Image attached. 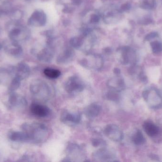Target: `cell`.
<instances>
[{"label": "cell", "mask_w": 162, "mask_h": 162, "mask_svg": "<svg viewBox=\"0 0 162 162\" xmlns=\"http://www.w3.org/2000/svg\"><path fill=\"white\" fill-rule=\"evenodd\" d=\"M22 129L27 135L28 141L33 143H43L49 136L48 128L41 123L24 124L22 125Z\"/></svg>", "instance_id": "obj_1"}, {"label": "cell", "mask_w": 162, "mask_h": 162, "mask_svg": "<svg viewBox=\"0 0 162 162\" xmlns=\"http://www.w3.org/2000/svg\"><path fill=\"white\" fill-rule=\"evenodd\" d=\"M30 91L35 98L42 101L49 100L52 95L50 86L40 79H37L32 82L30 85Z\"/></svg>", "instance_id": "obj_2"}, {"label": "cell", "mask_w": 162, "mask_h": 162, "mask_svg": "<svg viewBox=\"0 0 162 162\" xmlns=\"http://www.w3.org/2000/svg\"><path fill=\"white\" fill-rule=\"evenodd\" d=\"M142 96L147 105L152 109H159L162 107V95L155 88H149L142 93Z\"/></svg>", "instance_id": "obj_3"}, {"label": "cell", "mask_w": 162, "mask_h": 162, "mask_svg": "<svg viewBox=\"0 0 162 162\" xmlns=\"http://www.w3.org/2000/svg\"><path fill=\"white\" fill-rule=\"evenodd\" d=\"M85 85L82 79L77 76H72L68 79L64 85V89L68 93L76 94L84 89Z\"/></svg>", "instance_id": "obj_4"}, {"label": "cell", "mask_w": 162, "mask_h": 162, "mask_svg": "<svg viewBox=\"0 0 162 162\" xmlns=\"http://www.w3.org/2000/svg\"><path fill=\"white\" fill-rule=\"evenodd\" d=\"M9 27V37L12 42H19L28 37L27 30L20 24H13Z\"/></svg>", "instance_id": "obj_5"}, {"label": "cell", "mask_w": 162, "mask_h": 162, "mask_svg": "<svg viewBox=\"0 0 162 162\" xmlns=\"http://www.w3.org/2000/svg\"><path fill=\"white\" fill-rule=\"evenodd\" d=\"M92 158L96 162H108L116 161V155L112 150L102 148L94 152Z\"/></svg>", "instance_id": "obj_6"}, {"label": "cell", "mask_w": 162, "mask_h": 162, "mask_svg": "<svg viewBox=\"0 0 162 162\" xmlns=\"http://www.w3.org/2000/svg\"><path fill=\"white\" fill-rule=\"evenodd\" d=\"M104 133L108 138L114 142H120L123 139V133L122 130L115 124H109L106 126Z\"/></svg>", "instance_id": "obj_7"}, {"label": "cell", "mask_w": 162, "mask_h": 162, "mask_svg": "<svg viewBox=\"0 0 162 162\" xmlns=\"http://www.w3.org/2000/svg\"><path fill=\"white\" fill-rule=\"evenodd\" d=\"M61 120L65 124L74 126L80 123L81 115L79 113L73 112L65 110L62 112Z\"/></svg>", "instance_id": "obj_8"}, {"label": "cell", "mask_w": 162, "mask_h": 162, "mask_svg": "<svg viewBox=\"0 0 162 162\" xmlns=\"http://www.w3.org/2000/svg\"><path fill=\"white\" fill-rule=\"evenodd\" d=\"M69 161H80L83 157L82 150L80 146L74 143L69 144L67 148Z\"/></svg>", "instance_id": "obj_9"}, {"label": "cell", "mask_w": 162, "mask_h": 162, "mask_svg": "<svg viewBox=\"0 0 162 162\" xmlns=\"http://www.w3.org/2000/svg\"><path fill=\"white\" fill-rule=\"evenodd\" d=\"M107 86L110 90L119 92L125 89V81L119 75L112 77L107 81Z\"/></svg>", "instance_id": "obj_10"}, {"label": "cell", "mask_w": 162, "mask_h": 162, "mask_svg": "<svg viewBox=\"0 0 162 162\" xmlns=\"http://www.w3.org/2000/svg\"><path fill=\"white\" fill-rule=\"evenodd\" d=\"M31 111L35 116L40 117H46L50 113V108L38 103L32 104L31 106Z\"/></svg>", "instance_id": "obj_11"}, {"label": "cell", "mask_w": 162, "mask_h": 162, "mask_svg": "<svg viewBox=\"0 0 162 162\" xmlns=\"http://www.w3.org/2000/svg\"><path fill=\"white\" fill-rule=\"evenodd\" d=\"M143 128L146 135L152 138L157 137L160 134L159 127L151 121L147 120L144 122Z\"/></svg>", "instance_id": "obj_12"}, {"label": "cell", "mask_w": 162, "mask_h": 162, "mask_svg": "<svg viewBox=\"0 0 162 162\" xmlns=\"http://www.w3.org/2000/svg\"><path fill=\"white\" fill-rule=\"evenodd\" d=\"M46 21V15L39 11H35L28 20L29 25L34 26H40L44 25Z\"/></svg>", "instance_id": "obj_13"}, {"label": "cell", "mask_w": 162, "mask_h": 162, "mask_svg": "<svg viewBox=\"0 0 162 162\" xmlns=\"http://www.w3.org/2000/svg\"><path fill=\"white\" fill-rule=\"evenodd\" d=\"M101 106L100 104L95 102L90 104L85 109V114L88 118L96 117L100 113Z\"/></svg>", "instance_id": "obj_14"}, {"label": "cell", "mask_w": 162, "mask_h": 162, "mask_svg": "<svg viewBox=\"0 0 162 162\" xmlns=\"http://www.w3.org/2000/svg\"><path fill=\"white\" fill-rule=\"evenodd\" d=\"M5 51L7 54L14 57H19L22 53V48L18 42H13L5 48Z\"/></svg>", "instance_id": "obj_15"}, {"label": "cell", "mask_w": 162, "mask_h": 162, "mask_svg": "<svg viewBox=\"0 0 162 162\" xmlns=\"http://www.w3.org/2000/svg\"><path fill=\"white\" fill-rule=\"evenodd\" d=\"M30 74V68L26 63L22 62L18 64L16 68V77L22 80L28 77Z\"/></svg>", "instance_id": "obj_16"}, {"label": "cell", "mask_w": 162, "mask_h": 162, "mask_svg": "<svg viewBox=\"0 0 162 162\" xmlns=\"http://www.w3.org/2000/svg\"><path fill=\"white\" fill-rule=\"evenodd\" d=\"M136 60V56L133 51L127 50L123 52L121 61L124 65L134 63Z\"/></svg>", "instance_id": "obj_17"}, {"label": "cell", "mask_w": 162, "mask_h": 162, "mask_svg": "<svg viewBox=\"0 0 162 162\" xmlns=\"http://www.w3.org/2000/svg\"><path fill=\"white\" fill-rule=\"evenodd\" d=\"M9 139L14 142H27L28 138L24 132H10L9 134Z\"/></svg>", "instance_id": "obj_18"}, {"label": "cell", "mask_w": 162, "mask_h": 162, "mask_svg": "<svg viewBox=\"0 0 162 162\" xmlns=\"http://www.w3.org/2000/svg\"><path fill=\"white\" fill-rule=\"evenodd\" d=\"M132 141L136 145H143L146 142V139L142 132L140 130L135 131L132 136Z\"/></svg>", "instance_id": "obj_19"}, {"label": "cell", "mask_w": 162, "mask_h": 162, "mask_svg": "<svg viewBox=\"0 0 162 162\" xmlns=\"http://www.w3.org/2000/svg\"><path fill=\"white\" fill-rule=\"evenodd\" d=\"M11 12V5L8 0H0V16Z\"/></svg>", "instance_id": "obj_20"}, {"label": "cell", "mask_w": 162, "mask_h": 162, "mask_svg": "<svg viewBox=\"0 0 162 162\" xmlns=\"http://www.w3.org/2000/svg\"><path fill=\"white\" fill-rule=\"evenodd\" d=\"M45 75L47 78L50 79H56L60 77L61 73L60 71L56 69L52 68H46L44 70Z\"/></svg>", "instance_id": "obj_21"}, {"label": "cell", "mask_w": 162, "mask_h": 162, "mask_svg": "<svg viewBox=\"0 0 162 162\" xmlns=\"http://www.w3.org/2000/svg\"><path fill=\"white\" fill-rule=\"evenodd\" d=\"M10 71L6 69H0V84L8 82L9 76L10 75Z\"/></svg>", "instance_id": "obj_22"}, {"label": "cell", "mask_w": 162, "mask_h": 162, "mask_svg": "<svg viewBox=\"0 0 162 162\" xmlns=\"http://www.w3.org/2000/svg\"><path fill=\"white\" fill-rule=\"evenodd\" d=\"M20 81H21V79L20 78L16 76L15 77L10 83V90L11 91H14L18 89L20 86Z\"/></svg>", "instance_id": "obj_23"}, {"label": "cell", "mask_w": 162, "mask_h": 162, "mask_svg": "<svg viewBox=\"0 0 162 162\" xmlns=\"http://www.w3.org/2000/svg\"><path fill=\"white\" fill-rule=\"evenodd\" d=\"M152 51L154 54H159L162 51V44L159 42H155L151 44Z\"/></svg>", "instance_id": "obj_24"}, {"label": "cell", "mask_w": 162, "mask_h": 162, "mask_svg": "<svg viewBox=\"0 0 162 162\" xmlns=\"http://www.w3.org/2000/svg\"><path fill=\"white\" fill-rule=\"evenodd\" d=\"M117 93L118 92H117L112 90L106 94V97L107 99H110V100H112V101H117L118 100V98H119Z\"/></svg>", "instance_id": "obj_25"}, {"label": "cell", "mask_w": 162, "mask_h": 162, "mask_svg": "<svg viewBox=\"0 0 162 162\" xmlns=\"http://www.w3.org/2000/svg\"><path fill=\"white\" fill-rule=\"evenodd\" d=\"M92 143L93 146L98 147L100 146H104L105 142L102 139H93L92 140Z\"/></svg>", "instance_id": "obj_26"}, {"label": "cell", "mask_w": 162, "mask_h": 162, "mask_svg": "<svg viewBox=\"0 0 162 162\" xmlns=\"http://www.w3.org/2000/svg\"><path fill=\"white\" fill-rule=\"evenodd\" d=\"M10 17L14 20H19L22 17V14L20 10H15L10 12Z\"/></svg>", "instance_id": "obj_27"}, {"label": "cell", "mask_w": 162, "mask_h": 162, "mask_svg": "<svg viewBox=\"0 0 162 162\" xmlns=\"http://www.w3.org/2000/svg\"><path fill=\"white\" fill-rule=\"evenodd\" d=\"M71 44L72 46L76 48L79 47L82 45L81 40L78 38L72 39L71 40Z\"/></svg>", "instance_id": "obj_28"}, {"label": "cell", "mask_w": 162, "mask_h": 162, "mask_svg": "<svg viewBox=\"0 0 162 162\" xmlns=\"http://www.w3.org/2000/svg\"><path fill=\"white\" fill-rule=\"evenodd\" d=\"M91 20L93 23H97L99 20V17L97 15L94 14L92 16Z\"/></svg>", "instance_id": "obj_29"}, {"label": "cell", "mask_w": 162, "mask_h": 162, "mask_svg": "<svg viewBox=\"0 0 162 162\" xmlns=\"http://www.w3.org/2000/svg\"><path fill=\"white\" fill-rule=\"evenodd\" d=\"M114 72L115 73L116 75H119L120 73H121V71L119 69H118V68H116V69H114Z\"/></svg>", "instance_id": "obj_30"}, {"label": "cell", "mask_w": 162, "mask_h": 162, "mask_svg": "<svg viewBox=\"0 0 162 162\" xmlns=\"http://www.w3.org/2000/svg\"><path fill=\"white\" fill-rule=\"evenodd\" d=\"M73 2L76 5H79L81 3V0H73Z\"/></svg>", "instance_id": "obj_31"}, {"label": "cell", "mask_w": 162, "mask_h": 162, "mask_svg": "<svg viewBox=\"0 0 162 162\" xmlns=\"http://www.w3.org/2000/svg\"><path fill=\"white\" fill-rule=\"evenodd\" d=\"M2 47H3V46H2V44L1 43H0V50H2Z\"/></svg>", "instance_id": "obj_32"}, {"label": "cell", "mask_w": 162, "mask_h": 162, "mask_svg": "<svg viewBox=\"0 0 162 162\" xmlns=\"http://www.w3.org/2000/svg\"><path fill=\"white\" fill-rule=\"evenodd\" d=\"M0 33H1V30H0Z\"/></svg>", "instance_id": "obj_33"}]
</instances>
